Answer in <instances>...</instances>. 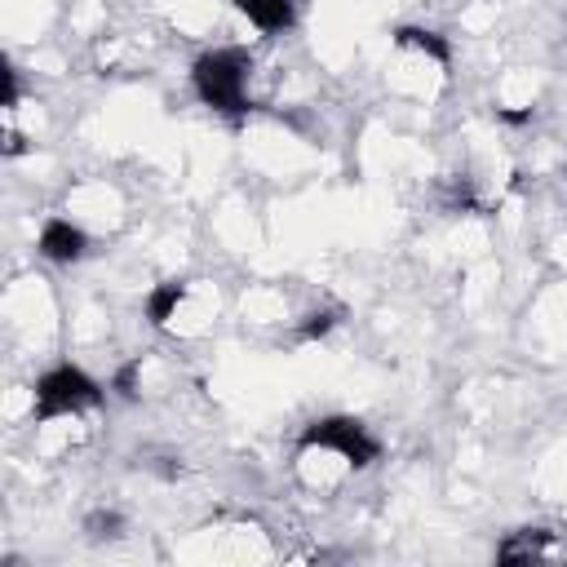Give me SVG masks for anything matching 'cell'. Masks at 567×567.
Segmentation results:
<instances>
[{
	"instance_id": "cell-5",
	"label": "cell",
	"mask_w": 567,
	"mask_h": 567,
	"mask_svg": "<svg viewBox=\"0 0 567 567\" xmlns=\"http://www.w3.org/2000/svg\"><path fill=\"white\" fill-rule=\"evenodd\" d=\"M186 292H190V279H164L146 292L142 301V315L151 328H177V315L186 306Z\"/></svg>"
},
{
	"instance_id": "cell-2",
	"label": "cell",
	"mask_w": 567,
	"mask_h": 567,
	"mask_svg": "<svg viewBox=\"0 0 567 567\" xmlns=\"http://www.w3.org/2000/svg\"><path fill=\"white\" fill-rule=\"evenodd\" d=\"M106 403V390L97 377H89L80 363H53L49 372L35 377L31 385V421L35 425H49V421H62V416H75V412H89V408H102Z\"/></svg>"
},
{
	"instance_id": "cell-7",
	"label": "cell",
	"mask_w": 567,
	"mask_h": 567,
	"mask_svg": "<svg viewBox=\"0 0 567 567\" xmlns=\"http://www.w3.org/2000/svg\"><path fill=\"white\" fill-rule=\"evenodd\" d=\"M394 49H399V53H412V58H425V62H434L439 71L452 66V44H447L439 31H425V27H399V31H394Z\"/></svg>"
},
{
	"instance_id": "cell-9",
	"label": "cell",
	"mask_w": 567,
	"mask_h": 567,
	"mask_svg": "<svg viewBox=\"0 0 567 567\" xmlns=\"http://www.w3.org/2000/svg\"><path fill=\"white\" fill-rule=\"evenodd\" d=\"M332 323H337L332 315H306V323L297 328V341H319V337H323Z\"/></svg>"
},
{
	"instance_id": "cell-1",
	"label": "cell",
	"mask_w": 567,
	"mask_h": 567,
	"mask_svg": "<svg viewBox=\"0 0 567 567\" xmlns=\"http://www.w3.org/2000/svg\"><path fill=\"white\" fill-rule=\"evenodd\" d=\"M248 75H252V53L244 44H217L190 62V89L204 106H213L226 120L248 115Z\"/></svg>"
},
{
	"instance_id": "cell-8",
	"label": "cell",
	"mask_w": 567,
	"mask_h": 567,
	"mask_svg": "<svg viewBox=\"0 0 567 567\" xmlns=\"http://www.w3.org/2000/svg\"><path fill=\"white\" fill-rule=\"evenodd\" d=\"M549 554H554V545H549V532L545 527H523V532H514L496 549L501 563H532V558H549Z\"/></svg>"
},
{
	"instance_id": "cell-4",
	"label": "cell",
	"mask_w": 567,
	"mask_h": 567,
	"mask_svg": "<svg viewBox=\"0 0 567 567\" xmlns=\"http://www.w3.org/2000/svg\"><path fill=\"white\" fill-rule=\"evenodd\" d=\"M35 252L44 261H53V266H75L89 252V235L71 217H44V226L35 235Z\"/></svg>"
},
{
	"instance_id": "cell-6",
	"label": "cell",
	"mask_w": 567,
	"mask_h": 567,
	"mask_svg": "<svg viewBox=\"0 0 567 567\" xmlns=\"http://www.w3.org/2000/svg\"><path fill=\"white\" fill-rule=\"evenodd\" d=\"M239 18H248L261 35H279L297 22V0H230Z\"/></svg>"
},
{
	"instance_id": "cell-3",
	"label": "cell",
	"mask_w": 567,
	"mask_h": 567,
	"mask_svg": "<svg viewBox=\"0 0 567 567\" xmlns=\"http://www.w3.org/2000/svg\"><path fill=\"white\" fill-rule=\"evenodd\" d=\"M301 452H319V456H332L341 461L346 470H368L377 456H381V439L368 434V425L359 416H319L310 421L301 434H297V456Z\"/></svg>"
},
{
	"instance_id": "cell-10",
	"label": "cell",
	"mask_w": 567,
	"mask_h": 567,
	"mask_svg": "<svg viewBox=\"0 0 567 567\" xmlns=\"http://www.w3.org/2000/svg\"><path fill=\"white\" fill-rule=\"evenodd\" d=\"M133 381H137V363H124V368L115 372V381H111V385H115L124 399H133Z\"/></svg>"
}]
</instances>
